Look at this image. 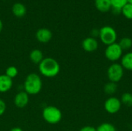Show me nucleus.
Masks as SVG:
<instances>
[{"label": "nucleus", "instance_id": "obj_1", "mask_svg": "<svg viewBox=\"0 0 132 131\" xmlns=\"http://www.w3.org/2000/svg\"><path fill=\"white\" fill-rule=\"evenodd\" d=\"M39 71L44 77L53 78L59 74L60 71V66L55 59L52 57H46L44 58L39 64Z\"/></svg>", "mask_w": 132, "mask_h": 131}, {"label": "nucleus", "instance_id": "obj_2", "mask_svg": "<svg viewBox=\"0 0 132 131\" xmlns=\"http://www.w3.org/2000/svg\"><path fill=\"white\" fill-rule=\"evenodd\" d=\"M43 88V80L39 75L36 73H29L25 79L23 90L29 95H37Z\"/></svg>", "mask_w": 132, "mask_h": 131}, {"label": "nucleus", "instance_id": "obj_3", "mask_svg": "<svg viewBox=\"0 0 132 131\" xmlns=\"http://www.w3.org/2000/svg\"><path fill=\"white\" fill-rule=\"evenodd\" d=\"M43 120L50 124H56L62 120L63 114L61 110L55 106H47L42 112Z\"/></svg>", "mask_w": 132, "mask_h": 131}, {"label": "nucleus", "instance_id": "obj_4", "mask_svg": "<svg viewBox=\"0 0 132 131\" xmlns=\"http://www.w3.org/2000/svg\"><path fill=\"white\" fill-rule=\"evenodd\" d=\"M99 38L106 46L116 42L118 34L116 30L110 25H104L99 29Z\"/></svg>", "mask_w": 132, "mask_h": 131}, {"label": "nucleus", "instance_id": "obj_5", "mask_svg": "<svg viewBox=\"0 0 132 131\" xmlns=\"http://www.w3.org/2000/svg\"><path fill=\"white\" fill-rule=\"evenodd\" d=\"M125 69L121 63H112L107 70V76L110 82L118 83L121 81L124 76Z\"/></svg>", "mask_w": 132, "mask_h": 131}, {"label": "nucleus", "instance_id": "obj_6", "mask_svg": "<svg viewBox=\"0 0 132 131\" xmlns=\"http://www.w3.org/2000/svg\"><path fill=\"white\" fill-rule=\"evenodd\" d=\"M104 55L107 59L111 62L115 63L121 59L123 56V50L119 46L118 42H114L113 44L107 46Z\"/></svg>", "mask_w": 132, "mask_h": 131}, {"label": "nucleus", "instance_id": "obj_7", "mask_svg": "<svg viewBox=\"0 0 132 131\" xmlns=\"http://www.w3.org/2000/svg\"><path fill=\"white\" fill-rule=\"evenodd\" d=\"M121 103L120 99L116 97H110L104 102V110L110 114H115L119 112L121 108Z\"/></svg>", "mask_w": 132, "mask_h": 131}, {"label": "nucleus", "instance_id": "obj_8", "mask_svg": "<svg viewBox=\"0 0 132 131\" xmlns=\"http://www.w3.org/2000/svg\"><path fill=\"white\" fill-rule=\"evenodd\" d=\"M29 95L26 93L24 90L19 91L16 93L14 98V103L16 107L18 108H24L26 107L29 101Z\"/></svg>", "mask_w": 132, "mask_h": 131}, {"label": "nucleus", "instance_id": "obj_9", "mask_svg": "<svg viewBox=\"0 0 132 131\" xmlns=\"http://www.w3.org/2000/svg\"><path fill=\"white\" fill-rule=\"evenodd\" d=\"M99 44L97 40L93 37H87L82 42V47L85 52L93 53L98 49Z\"/></svg>", "mask_w": 132, "mask_h": 131}, {"label": "nucleus", "instance_id": "obj_10", "mask_svg": "<svg viewBox=\"0 0 132 131\" xmlns=\"http://www.w3.org/2000/svg\"><path fill=\"white\" fill-rule=\"evenodd\" d=\"M53 37L52 32L46 28H42L37 30L36 33V39L41 43H47L49 42Z\"/></svg>", "mask_w": 132, "mask_h": 131}, {"label": "nucleus", "instance_id": "obj_11", "mask_svg": "<svg viewBox=\"0 0 132 131\" xmlns=\"http://www.w3.org/2000/svg\"><path fill=\"white\" fill-rule=\"evenodd\" d=\"M12 80L8 77L5 74L0 75V93H6L12 87Z\"/></svg>", "mask_w": 132, "mask_h": 131}, {"label": "nucleus", "instance_id": "obj_12", "mask_svg": "<svg viewBox=\"0 0 132 131\" xmlns=\"http://www.w3.org/2000/svg\"><path fill=\"white\" fill-rule=\"evenodd\" d=\"M96 8L101 12H107L111 9L110 0H94Z\"/></svg>", "mask_w": 132, "mask_h": 131}, {"label": "nucleus", "instance_id": "obj_13", "mask_svg": "<svg viewBox=\"0 0 132 131\" xmlns=\"http://www.w3.org/2000/svg\"><path fill=\"white\" fill-rule=\"evenodd\" d=\"M121 65L124 69L132 71V52H128L122 56L121 59Z\"/></svg>", "mask_w": 132, "mask_h": 131}, {"label": "nucleus", "instance_id": "obj_14", "mask_svg": "<svg viewBox=\"0 0 132 131\" xmlns=\"http://www.w3.org/2000/svg\"><path fill=\"white\" fill-rule=\"evenodd\" d=\"M12 11L14 15H15L18 18H22L26 13V8L23 4L20 2H16L12 5Z\"/></svg>", "mask_w": 132, "mask_h": 131}, {"label": "nucleus", "instance_id": "obj_15", "mask_svg": "<svg viewBox=\"0 0 132 131\" xmlns=\"http://www.w3.org/2000/svg\"><path fill=\"white\" fill-rule=\"evenodd\" d=\"M29 59L34 64L39 65L42 62V60L44 59L43 53L39 49H33L29 53Z\"/></svg>", "mask_w": 132, "mask_h": 131}, {"label": "nucleus", "instance_id": "obj_16", "mask_svg": "<svg viewBox=\"0 0 132 131\" xmlns=\"http://www.w3.org/2000/svg\"><path fill=\"white\" fill-rule=\"evenodd\" d=\"M111 4V8L116 14L121 13L122 8L128 3L127 0H110Z\"/></svg>", "mask_w": 132, "mask_h": 131}, {"label": "nucleus", "instance_id": "obj_17", "mask_svg": "<svg viewBox=\"0 0 132 131\" xmlns=\"http://www.w3.org/2000/svg\"><path fill=\"white\" fill-rule=\"evenodd\" d=\"M117 90H118L117 83H113V82H110V81L108 83H107L104 87V93L108 95H110V96H112L113 94H114L116 93Z\"/></svg>", "mask_w": 132, "mask_h": 131}, {"label": "nucleus", "instance_id": "obj_18", "mask_svg": "<svg viewBox=\"0 0 132 131\" xmlns=\"http://www.w3.org/2000/svg\"><path fill=\"white\" fill-rule=\"evenodd\" d=\"M123 51L128 50L132 47V39L129 37H123L118 42Z\"/></svg>", "mask_w": 132, "mask_h": 131}, {"label": "nucleus", "instance_id": "obj_19", "mask_svg": "<svg viewBox=\"0 0 132 131\" xmlns=\"http://www.w3.org/2000/svg\"><path fill=\"white\" fill-rule=\"evenodd\" d=\"M120 100H121V104H123L128 107H132V94L131 93H123Z\"/></svg>", "mask_w": 132, "mask_h": 131}, {"label": "nucleus", "instance_id": "obj_20", "mask_svg": "<svg viewBox=\"0 0 132 131\" xmlns=\"http://www.w3.org/2000/svg\"><path fill=\"white\" fill-rule=\"evenodd\" d=\"M122 15L128 19H132V4L127 3L121 9Z\"/></svg>", "mask_w": 132, "mask_h": 131}, {"label": "nucleus", "instance_id": "obj_21", "mask_svg": "<svg viewBox=\"0 0 132 131\" xmlns=\"http://www.w3.org/2000/svg\"><path fill=\"white\" fill-rule=\"evenodd\" d=\"M18 73H19V70H18L17 67L14 66H9L5 70V75L12 80L18 76Z\"/></svg>", "mask_w": 132, "mask_h": 131}, {"label": "nucleus", "instance_id": "obj_22", "mask_svg": "<svg viewBox=\"0 0 132 131\" xmlns=\"http://www.w3.org/2000/svg\"><path fill=\"white\" fill-rule=\"evenodd\" d=\"M97 131H117V130L112 124L103 123L97 127Z\"/></svg>", "mask_w": 132, "mask_h": 131}, {"label": "nucleus", "instance_id": "obj_23", "mask_svg": "<svg viewBox=\"0 0 132 131\" xmlns=\"http://www.w3.org/2000/svg\"><path fill=\"white\" fill-rule=\"evenodd\" d=\"M6 107H6L5 102L3 100L0 99V116L3 115L5 113V112L6 110Z\"/></svg>", "mask_w": 132, "mask_h": 131}, {"label": "nucleus", "instance_id": "obj_24", "mask_svg": "<svg viewBox=\"0 0 132 131\" xmlns=\"http://www.w3.org/2000/svg\"><path fill=\"white\" fill-rule=\"evenodd\" d=\"M79 131H97V128L92 126H85V127H83Z\"/></svg>", "mask_w": 132, "mask_h": 131}, {"label": "nucleus", "instance_id": "obj_25", "mask_svg": "<svg viewBox=\"0 0 132 131\" xmlns=\"http://www.w3.org/2000/svg\"><path fill=\"white\" fill-rule=\"evenodd\" d=\"M91 37H93V38H95L96 39V37H99V29H94L92 31H91Z\"/></svg>", "mask_w": 132, "mask_h": 131}, {"label": "nucleus", "instance_id": "obj_26", "mask_svg": "<svg viewBox=\"0 0 132 131\" xmlns=\"http://www.w3.org/2000/svg\"><path fill=\"white\" fill-rule=\"evenodd\" d=\"M10 131H23L20 127H13L12 128Z\"/></svg>", "mask_w": 132, "mask_h": 131}, {"label": "nucleus", "instance_id": "obj_27", "mask_svg": "<svg viewBox=\"0 0 132 131\" xmlns=\"http://www.w3.org/2000/svg\"><path fill=\"white\" fill-rule=\"evenodd\" d=\"M2 29H3V24H2V20L0 19V32H2Z\"/></svg>", "mask_w": 132, "mask_h": 131}, {"label": "nucleus", "instance_id": "obj_28", "mask_svg": "<svg viewBox=\"0 0 132 131\" xmlns=\"http://www.w3.org/2000/svg\"><path fill=\"white\" fill-rule=\"evenodd\" d=\"M127 1H128V3L132 4V0H127Z\"/></svg>", "mask_w": 132, "mask_h": 131}]
</instances>
